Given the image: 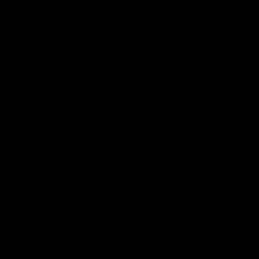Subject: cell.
Segmentation results:
<instances>
[{"label": "cell", "mask_w": 259, "mask_h": 259, "mask_svg": "<svg viewBox=\"0 0 259 259\" xmlns=\"http://www.w3.org/2000/svg\"><path fill=\"white\" fill-rule=\"evenodd\" d=\"M69 214H73V219H93V214H97V202H93L89 194H73V198H69Z\"/></svg>", "instance_id": "2"}, {"label": "cell", "mask_w": 259, "mask_h": 259, "mask_svg": "<svg viewBox=\"0 0 259 259\" xmlns=\"http://www.w3.org/2000/svg\"><path fill=\"white\" fill-rule=\"evenodd\" d=\"M158 214H162V202H158L154 194H146V198L138 194V198H134V219H158Z\"/></svg>", "instance_id": "3"}, {"label": "cell", "mask_w": 259, "mask_h": 259, "mask_svg": "<svg viewBox=\"0 0 259 259\" xmlns=\"http://www.w3.org/2000/svg\"><path fill=\"white\" fill-rule=\"evenodd\" d=\"M57 178H61V170H57V166H49V170L8 166V170H4V182H12V186H45V182H57Z\"/></svg>", "instance_id": "1"}, {"label": "cell", "mask_w": 259, "mask_h": 259, "mask_svg": "<svg viewBox=\"0 0 259 259\" xmlns=\"http://www.w3.org/2000/svg\"><path fill=\"white\" fill-rule=\"evenodd\" d=\"M198 182H223V166H198Z\"/></svg>", "instance_id": "4"}]
</instances>
